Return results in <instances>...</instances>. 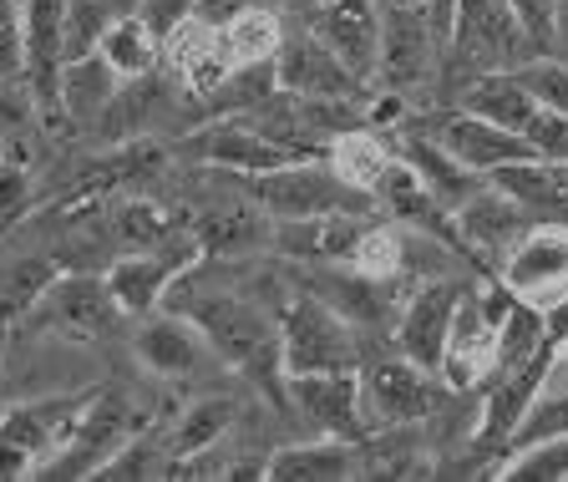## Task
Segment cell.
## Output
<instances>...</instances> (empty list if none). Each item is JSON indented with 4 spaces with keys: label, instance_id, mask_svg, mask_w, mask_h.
<instances>
[{
    "label": "cell",
    "instance_id": "obj_1",
    "mask_svg": "<svg viewBox=\"0 0 568 482\" xmlns=\"http://www.w3.org/2000/svg\"><path fill=\"white\" fill-rule=\"evenodd\" d=\"M168 310L189 315L203 330L209 351L224 365L254 376L260 386H274L284 396V371H280V310H264L254 294H234V290H203L193 300L168 294Z\"/></svg>",
    "mask_w": 568,
    "mask_h": 482
},
{
    "label": "cell",
    "instance_id": "obj_2",
    "mask_svg": "<svg viewBox=\"0 0 568 482\" xmlns=\"http://www.w3.org/2000/svg\"><path fill=\"white\" fill-rule=\"evenodd\" d=\"M452 71L462 82L497 77V71H518L523 61L544 57V47L528 36L508 0H457L452 6Z\"/></svg>",
    "mask_w": 568,
    "mask_h": 482
},
{
    "label": "cell",
    "instance_id": "obj_3",
    "mask_svg": "<svg viewBox=\"0 0 568 482\" xmlns=\"http://www.w3.org/2000/svg\"><path fill=\"white\" fill-rule=\"evenodd\" d=\"M92 396L97 391H61V396L21 401L0 416V482L41 478L57 462V452L71 442Z\"/></svg>",
    "mask_w": 568,
    "mask_h": 482
},
{
    "label": "cell",
    "instance_id": "obj_4",
    "mask_svg": "<svg viewBox=\"0 0 568 482\" xmlns=\"http://www.w3.org/2000/svg\"><path fill=\"white\" fill-rule=\"evenodd\" d=\"M280 371L320 376V371H361V335L320 294L300 290L280 310Z\"/></svg>",
    "mask_w": 568,
    "mask_h": 482
},
{
    "label": "cell",
    "instance_id": "obj_5",
    "mask_svg": "<svg viewBox=\"0 0 568 482\" xmlns=\"http://www.w3.org/2000/svg\"><path fill=\"white\" fill-rule=\"evenodd\" d=\"M203 259L209 254H203L199 234L178 229L173 239H163V244H153V249H128V254H118L106 264L102 280H106V290H112L122 315L142 320V315H153L168 294H173V284L189 280Z\"/></svg>",
    "mask_w": 568,
    "mask_h": 482
},
{
    "label": "cell",
    "instance_id": "obj_6",
    "mask_svg": "<svg viewBox=\"0 0 568 482\" xmlns=\"http://www.w3.org/2000/svg\"><path fill=\"white\" fill-rule=\"evenodd\" d=\"M513 290L503 284H487V290H462L457 310H452V330H447V351H442L437 376L447 381L452 391H473L487 386L497 361V320L508 315Z\"/></svg>",
    "mask_w": 568,
    "mask_h": 482
},
{
    "label": "cell",
    "instance_id": "obj_7",
    "mask_svg": "<svg viewBox=\"0 0 568 482\" xmlns=\"http://www.w3.org/2000/svg\"><path fill=\"white\" fill-rule=\"evenodd\" d=\"M148 422H153V416L142 412L122 386H97V396L87 401V412H82V422H77V432H71V442L57 452V462H51L41 478H97Z\"/></svg>",
    "mask_w": 568,
    "mask_h": 482
},
{
    "label": "cell",
    "instance_id": "obj_8",
    "mask_svg": "<svg viewBox=\"0 0 568 482\" xmlns=\"http://www.w3.org/2000/svg\"><path fill=\"white\" fill-rule=\"evenodd\" d=\"M447 391L452 386L437 376V371H426V365L396 355V361H376L361 371V412H366L371 436L406 432V426L426 422V416L437 412Z\"/></svg>",
    "mask_w": 568,
    "mask_h": 482
},
{
    "label": "cell",
    "instance_id": "obj_9",
    "mask_svg": "<svg viewBox=\"0 0 568 482\" xmlns=\"http://www.w3.org/2000/svg\"><path fill=\"white\" fill-rule=\"evenodd\" d=\"M248 203H260L270 219H310V213H331V209H361L366 193H355L351 183L331 173L325 158H305V163H284L270 173H244L239 178Z\"/></svg>",
    "mask_w": 568,
    "mask_h": 482
},
{
    "label": "cell",
    "instance_id": "obj_10",
    "mask_svg": "<svg viewBox=\"0 0 568 482\" xmlns=\"http://www.w3.org/2000/svg\"><path fill=\"white\" fill-rule=\"evenodd\" d=\"M168 153L189 158V163H203V168H219V173H270V168H284V163H305L310 153H300L295 142H284L280 132L270 128H254L244 118H229V122H213L203 132H189L183 142H173Z\"/></svg>",
    "mask_w": 568,
    "mask_h": 482
},
{
    "label": "cell",
    "instance_id": "obj_11",
    "mask_svg": "<svg viewBox=\"0 0 568 482\" xmlns=\"http://www.w3.org/2000/svg\"><path fill=\"white\" fill-rule=\"evenodd\" d=\"M61 71H67V0H21V77L47 122L67 118Z\"/></svg>",
    "mask_w": 568,
    "mask_h": 482
},
{
    "label": "cell",
    "instance_id": "obj_12",
    "mask_svg": "<svg viewBox=\"0 0 568 482\" xmlns=\"http://www.w3.org/2000/svg\"><path fill=\"white\" fill-rule=\"evenodd\" d=\"M497 284L518 300L548 310L568 294V224H532L497 264Z\"/></svg>",
    "mask_w": 568,
    "mask_h": 482
},
{
    "label": "cell",
    "instance_id": "obj_13",
    "mask_svg": "<svg viewBox=\"0 0 568 482\" xmlns=\"http://www.w3.org/2000/svg\"><path fill=\"white\" fill-rule=\"evenodd\" d=\"M31 320L41 330H57V335H71V341H102L106 330L122 320L118 300L106 290L102 274H57L47 284V294L31 305Z\"/></svg>",
    "mask_w": 568,
    "mask_h": 482
},
{
    "label": "cell",
    "instance_id": "obj_14",
    "mask_svg": "<svg viewBox=\"0 0 568 482\" xmlns=\"http://www.w3.org/2000/svg\"><path fill=\"white\" fill-rule=\"evenodd\" d=\"M270 67H274V87L284 97H310V102H355L361 97V82L341 67V57L310 26L305 31H284Z\"/></svg>",
    "mask_w": 568,
    "mask_h": 482
},
{
    "label": "cell",
    "instance_id": "obj_15",
    "mask_svg": "<svg viewBox=\"0 0 568 482\" xmlns=\"http://www.w3.org/2000/svg\"><path fill=\"white\" fill-rule=\"evenodd\" d=\"M442 41L432 31L426 11H406V6H381V61L376 82L381 92H412L426 82V71L437 61Z\"/></svg>",
    "mask_w": 568,
    "mask_h": 482
},
{
    "label": "cell",
    "instance_id": "obj_16",
    "mask_svg": "<svg viewBox=\"0 0 568 482\" xmlns=\"http://www.w3.org/2000/svg\"><path fill=\"white\" fill-rule=\"evenodd\" d=\"M532 224H538V219H532V213L523 209L518 199H508L503 189H493V183H483L473 199L452 213V229H457L462 254L483 259L487 274L503 264V254H508V249L518 244V239L528 234Z\"/></svg>",
    "mask_w": 568,
    "mask_h": 482
},
{
    "label": "cell",
    "instance_id": "obj_17",
    "mask_svg": "<svg viewBox=\"0 0 568 482\" xmlns=\"http://www.w3.org/2000/svg\"><path fill=\"white\" fill-rule=\"evenodd\" d=\"M163 67L178 77V87H189L193 97H213L224 92L239 77L234 57H229L219 26L199 21V16H183L178 26L163 31Z\"/></svg>",
    "mask_w": 568,
    "mask_h": 482
},
{
    "label": "cell",
    "instance_id": "obj_18",
    "mask_svg": "<svg viewBox=\"0 0 568 482\" xmlns=\"http://www.w3.org/2000/svg\"><path fill=\"white\" fill-rule=\"evenodd\" d=\"M371 229L366 209H331L310 213V219H274L270 249L284 259H305V264H351L361 234Z\"/></svg>",
    "mask_w": 568,
    "mask_h": 482
},
{
    "label": "cell",
    "instance_id": "obj_19",
    "mask_svg": "<svg viewBox=\"0 0 568 482\" xmlns=\"http://www.w3.org/2000/svg\"><path fill=\"white\" fill-rule=\"evenodd\" d=\"M310 31L341 57L355 82H376L381 61V0H325L310 21Z\"/></svg>",
    "mask_w": 568,
    "mask_h": 482
},
{
    "label": "cell",
    "instance_id": "obj_20",
    "mask_svg": "<svg viewBox=\"0 0 568 482\" xmlns=\"http://www.w3.org/2000/svg\"><path fill=\"white\" fill-rule=\"evenodd\" d=\"M284 396L320 426L325 436L371 442L366 412H361V371H320V376H284Z\"/></svg>",
    "mask_w": 568,
    "mask_h": 482
},
{
    "label": "cell",
    "instance_id": "obj_21",
    "mask_svg": "<svg viewBox=\"0 0 568 482\" xmlns=\"http://www.w3.org/2000/svg\"><path fill=\"white\" fill-rule=\"evenodd\" d=\"M462 290L467 284L462 280H432L422 284V290L406 300V310L396 315V351L406 355V361L426 365V371H437L442 365V351H447V330H452V310H457Z\"/></svg>",
    "mask_w": 568,
    "mask_h": 482
},
{
    "label": "cell",
    "instance_id": "obj_22",
    "mask_svg": "<svg viewBox=\"0 0 568 482\" xmlns=\"http://www.w3.org/2000/svg\"><path fill=\"white\" fill-rule=\"evenodd\" d=\"M437 142L447 158H457L462 168H473V173H483V178L497 173V168H508V163L538 158L523 132L497 128V122H487V118H473V112H462V107H452L447 118H442Z\"/></svg>",
    "mask_w": 568,
    "mask_h": 482
},
{
    "label": "cell",
    "instance_id": "obj_23",
    "mask_svg": "<svg viewBox=\"0 0 568 482\" xmlns=\"http://www.w3.org/2000/svg\"><path fill=\"white\" fill-rule=\"evenodd\" d=\"M132 355L142 361V371L178 381V376H199L209 341H203V330L189 315H178V310L163 305V315L153 310V315H142V325L132 330Z\"/></svg>",
    "mask_w": 568,
    "mask_h": 482
},
{
    "label": "cell",
    "instance_id": "obj_24",
    "mask_svg": "<svg viewBox=\"0 0 568 482\" xmlns=\"http://www.w3.org/2000/svg\"><path fill=\"white\" fill-rule=\"evenodd\" d=\"M300 280L331 310H341L351 325H371V330L390 325V280H371L355 264H310Z\"/></svg>",
    "mask_w": 568,
    "mask_h": 482
},
{
    "label": "cell",
    "instance_id": "obj_25",
    "mask_svg": "<svg viewBox=\"0 0 568 482\" xmlns=\"http://www.w3.org/2000/svg\"><path fill=\"white\" fill-rule=\"evenodd\" d=\"M361 442H345V436H325L320 442H300V448H280L264 462V478L274 482H345L361 478Z\"/></svg>",
    "mask_w": 568,
    "mask_h": 482
},
{
    "label": "cell",
    "instance_id": "obj_26",
    "mask_svg": "<svg viewBox=\"0 0 568 482\" xmlns=\"http://www.w3.org/2000/svg\"><path fill=\"white\" fill-rule=\"evenodd\" d=\"M493 189H503L508 199H518L532 219L564 224L568 219V163H548V158H528V163H508L487 173Z\"/></svg>",
    "mask_w": 568,
    "mask_h": 482
},
{
    "label": "cell",
    "instance_id": "obj_27",
    "mask_svg": "<svg viewBox=\"0 0 568 482\" xmlns=\"http://www.w3.org/2000/svg\"><path fill=\"white\" fill-rule=\"evenodd\" d=\"M234 422H239V401H229V396L189 401V406L178 412V422L163 432L168 462H183V458H199V452H213L229 436V426H234Z\"/></svg>",
    "mask_w": 568,
    "mask_h": 482
},
{
    "label": "cell",
    "instance_id": "obj_28",
    "mask_svg": "<svg viewBox=\"0 0 568 482\" xmlns=\"http://www.w3.org/2000/svg\"><path fill=\"white\" fill-rule=\"evenodd\" d=\"M193 234H199L203 254H248V249H270L274 219L260 203H229V209L203 213Z\"/></svg>",
    "mask_w": 568,
    "mask_h": 482
},
{
    "label": "cell",
    "instance_id": "obj_29",
    "mask_svg": "<svg viewBox=\"0 0 568 482\" xmlns=\"http://www.w3.org/2000/svg\"><path fill=\"white\" fill-rule=\"evenodd\" d=\"M402 158L416 168V173H422V183L437 193V203H442L447 213H457L462 203H467V199H473V193L487 183L483 173H473V168H462L457 158L442 153L437 138H432V142H426V138H406V142H402Z\"/></svg>",
    "mask_w": 568,
    "mask_h": 482
},
{
    "label": "cell",
    "instance_id": "obj_30",
    "mask_svg": "<svg viewBox=\"0 0 568 482\" xmlns=\"http://www.w3.org/2000/svg\"><path fill=\"white\" fill-rule=\"evenodd\" d=\"M219 36H224V47H229V57H234L239 71H260V67H270L274 51H280L284 21L274 6H260V0H254V6H244L239 16H229V21L219 26Z\"/></svg>",
    "mask_w": 568,
    "mask_h": 482
},
{
    "label": "cell",
    "instance_id": "obj_31",
    "mask_svg": "<svg viewBox=\"0 0 568 482\" xmlns=\"http://www.w3.org/2000/svg\"><path fill=\"white\" fill-rule=\"evenodd\" d=\"M97 57L118 71L122 82H138V77H153L163 67V41H158V31L142 16H118V21L106 26Z\"/></svg>",
    "mask_w": 568,
    "mask_h": 482
},
{
    "label": "cell",
    "instance_id": "obj_32",
    "mask_svg": "<svg viewBox=\"0 0 568 482\" xmlns=\"http://www.w3.org/2000/svg\"><path fill=\"white\" fill-rule=\"evenodd\" d=\"M325 163H331V173L341 178V183H351L355 193H366L371 199V189L381 183L390 153H386V142H381L371 128H345V132H335V138L325 142Z\"/></svg>",
    "mask_w": 568,
    "mask_h": 482
},
{
    "label": "cell",
    "instance_id": "obj_33",
    "mask_svg": "<svg viewBox=\"0 0 568 482\" xmlns=\"http://www.w3.org/2000/svg\"><path fill=\"white\" fill-rule=\"evenodd\" d=\"M118 87H122V77L106 67L102 57L67 61V71H61V112H67L71 122L92 128V122L106 112V102L118 97Z\"/></svg>",
    "mask_w": 568,
    "mask_h": 482
},
{
    "label": "cell",
    "instance_id": "obj_34",
    "mask_svg": "<svg viewBox=\"0 0 568 482\" xmlns=\"http://www.w3.org/2000/svg\"><path fill=\"white\" fill-rule=\"evenodd\" d=\"M457 107H462V112H473V118L497 122V128L523 132V122L532 118V107H538V102H532L528 87H523L513 71H497V77H477V82L462 87Z\"/></svg>",
    "mask_w": 568,
    "mask_h": 482
},
{
    "label": "cell",
    "instance_id": "obj_35",
    "mask_svg": "<svg viewBox=\"0 0 568 482\" xmlns=\"http://www.w3.org/2000/svg\"><path fill=\"white\" fill-rule=\"evenodd\" d=\"M61 274V264L51 254H26L0 264V325L31 315V305L47 294V284Z\"/></svg>",
    "mask_w": 568,
    "mask_h": 482
},
{
    "label": "cell",
    "instance_id": "obj_36",
    "mask_svg": "<svg viewBox=\"0 0 568 482\" xmlns=\"http://www.w3.org/2000/svg\"><path fill=\"white\" fill-rule=\"evenodd\" d=\"M178 229L183 224H178L173 213L148 199H128L106 213V234H112L118 249H153V244H163V239H173Z\"/></svg>",
    "mask_w": 568,
    "mask_h": 482
},
{
    "label": "cell",
    "instance_id": "obj_37",
    "mask_svg": "<svg viewBox=\"0 0 568 482\" xmlns=\"http://www.w3.org/2000/svg\"><path fill=\"white\" fill-rule=\"evenodd\" d=\"M487 478H528V482H568V432H554L544 442L513 448L503 462L487 468Z\"/></svg>",
    "mask_w": 568,
    "mask_h": 482
},
{
    "label": "cell",
    "instance_id": "obj_38",
    "mask_svg": "<svg viewBox=\"0 0 568 482\" xmlns=\"http://www.w3.org/2000/svg\"><path fill=\"white\" fill-rule=\"evenodd\" d=\"M351 264L361 274H371V280H402V270H406V234L396 229V219H390V224H376V219H371V229L361 234Z\"/></svg>",
    "mask_w": 568,
    "mask_h": 482
},
{
    "label": "cell",
    "instance_id": "obj_39",
    "mask_svg": "<svg viewBox=\"0 0 568 482\" xmlns=\"http://www.w3.org/2000/svg\"><path fill=\"white\" fill-rule=\"evenodd\" d=\"M106 26H112V11L102 0H67V61L97 57Z\"/></svg>",
    "mask_w": 568,
    "mask_h": 482
},
{
    "label": "cell",
    "instance_id": "obj_40",
    "mask_svg": "<svg viewBox=\"0 0 568 482\" xmlns=\"http://www.w3.org/2000/svg\"><path fill=\"white\" fill-rule=\"evenodd\" d=\"M513 77L528 87V97H532L538 107H554V112H564V118H568V67H564V61H554V57L544 51V57L523 61Z\"/></svg>",
    "mask_w": 568,
    "mask_h": 482
},
{
    "label": "cell",
    "instance_id": "obj_41",
    "mask_svg": "<svg viewBox=\"0 0 568 482\" xmlns=\"http://www.w3.org/2000/svg\"><path fill=\"white\" fill-rule=\"evenodd\" d=\"M523 138L532 142V153L548 163H568V118L554 107H532V118L523 122Z\"/></svg>",
    "mask_w": 568,
    "mask_h": 482
},
{
    "label": "cell",
    "instance_id": "obj_42",
    "mask_svg": "<svg viewBox=\"0 0 568 482\" xmlns=\"http://www.w3.org/2000/svg\"><path fill=\"white\" fill-rule=\"evenodd\" d=\"M26 209H31V173L26 163L0 158V229H11Z\"/></svg>",
    "mask_w": 568,
    "mask_h": 482
},
{
    "label": "cell",
    "instance_id": "obj_43",
    "mask_svg": "<svg viewBox=\"0 0 568 482\" xmlns=\"http://www.w3.org/2000/svg\"><path fill=\"white\" fill-rule=\"evenodd\" d=\"M538 47H558V0H508Z\"/></svg>",
    "mask_w": 568,
    "mask_h": 482
},
{
    "label": "cell",
    "instance_id": "obj_44",
    "mask_svg": "<svg viewBox=\"0 0 568 482\" xmlns=\"http://www.w3.org/2000/svg\"><path fill=\"white\" fill-rule=\"evenodd\" d=\"M0 77H21V0H0Z\"/></svg>",
    "mask_w": 568,
    "mask_h": 482
},
{
    "label": "cell",
    "instance_id": "obj_45",
    "mask_svg": "<svg viewBox=\"0 0 568 482\" xmlns=\"http://www.w3.org/2000/svg\"><path fill=\"white\" fill-rule=\"evenodd\" d=\"M138 16H142L148 26H153L158 41H163L168 26H178L183 16H193V0H142V11H138Z\"/></svg>",
    "mask_w": 568,
    "mask_h": 482
},
{
    "label": "cell",
    "instance_id": "obj_46",
    "mask_svg": "<svg viewBox=\"0 0 568 482\" xmlns=\"http://www.w3.org/2000/svg\"><path fill=\"white\" fill-rule=\"evenodd\" d=\"M244 6H254V0H193V16L209 26H224L229 16H239Z\"/></svg>",
    "mask_w": 568,
    "mask_h": 482
},
{
    "label": "cell",
    "instance_id": "obj_47",
    "mask_svg": "<svg viewBox=\"0 0 568 482\" xmlns=\"http://www.w3.org/2000/svg\"><path fill=\"white\" fill-rule=\"evenodd\" d=\"M544 391H568V335L554 345V361H548V381Z\"/></svg>",
    "mask_w": 568,
    "mask_h": 482
},
{
    "label": "cell",
    "instance_id": "obj_48",
    "mask_svg": "<svg viewBox=\"0 0 568 482\" xmlns=\"http://www.w3.org/2000/svg\"><path fill=\"white\" fill-rule=\"evenodd\" d=\"M106 11H112V21H118V16H138L142 11V0H102Z\"/></svg>",
    "mask_w": 568,
    "mask_h": 482
},
{
    "label": "cell",
    "instance_id": "obj_49",
    "mask_svg": "<svg viewBox=\"0 0 568 482\" xmlns=\"http://www.w3.org/2000/svg\"><path fill=\"white\" fill-rule=\"evenodd\" d=\"M558 36H568V0H558Z\"/></svg>",
    "mask_w": 568,
    "mask_h": 482
},
{
    "label": "cell",
    "instance_id": "obj_50",
    "mask_svg": "<svg viewBox=\"0 0 568 482\" xmlns=\"http://www.w3.org/2000/svg\"><path fill=\"white\" fill-rule=\"evenodd\" d=\"M295 6H305V11H320V6H325V0H295Z\"/></svg>",
    "mask_w": 568,
    "mask_h": 482
}]
</instances>
